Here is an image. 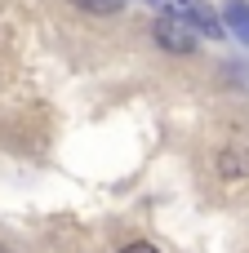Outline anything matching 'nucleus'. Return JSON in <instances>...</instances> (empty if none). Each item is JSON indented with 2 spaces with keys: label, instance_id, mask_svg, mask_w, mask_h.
Wrapping results in <instances>:
<instances>
[{
  "label": "nucleus",
  "instance_id": "20e7f679",
  "mask_svg": "<svg viewBox=\"0 0 249 253\" xmlns=\"http://www.w3.org/2000/svg\"><path fill=\"white\" fill-rule=\"evenodd\" d=\"M76 4H80L85 13H116L125 0H76Z\"/></svg>",
  "mask_w": 249,
  "mask_h": 253
},
{
  "label": "nucleus",
  "instance_id": "7ed1b4c3",
  "mask_svg": "<svg viewBox=\"0 0 249 253\" xmlns=\"http://www.w3.org/2000/svg\"><path fill=\"white\" fill-rule=\"evenodd\" d=\"M223 173H227V178H241V173H249V156L227 151V156H223Z\"/></svg>",
  "mask_w": 249,
  "mask_h": 253
},
{
  "label": "nucleus",
  "instance_id": "f257e3e1",
  "mask_svg": "<svg viewBox=\"0 0 249 253\" xmlns=\"http://www.w3.org/2000/svg\"><path fill=\"white\" fill-rule=\"evenodd\" d=\"M151 36H156V44L165 53H196V44H200V31L178 13H160L151 22Z\"/></svg>",
  "mask_w": 249,
  "mask_h": 253
},
{
  "label": "nucleus",
  "instance_id": "39448f33",
  "mask_svg": "<svg viewBox=\"0 0 249 253\" xmlns=\"http://www.w3.org/2000/svg\"><path fill=\"white\" fill-rule=\"evenodd\" d=\"M120 253H156V249H151V245H125Z\"/></svg>",
  "mask_w": 249,
  "mask_h": 253
},
{
  "label": "nucleus",
  "instance_id": "f03ea898",
  "mask_svg": "<svg viewBox=\"0 0 249 253\" xmlns=\"http://www.w3.org/2000/svg\"><path fill=\"white\" fill-rule=\"evenodd\" d=\"M223 27H227L241 44H249V4L245 0H232V4L223 9Z\"/></svg>",
  "mask_w": 249,
  "mask_h": 253
}]
</instances>
